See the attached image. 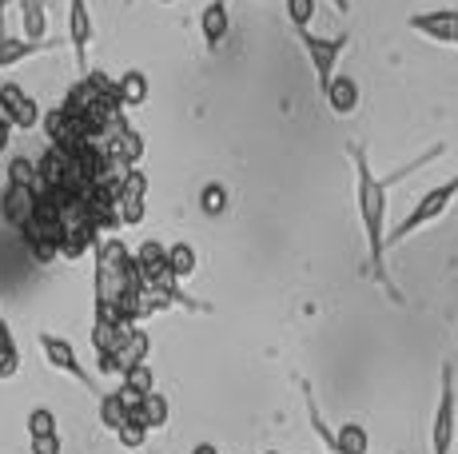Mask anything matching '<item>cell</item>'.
<instances>
[{"label": "cell", "instance_id": "obj_1", "mask_svg": "<svg viewBox=\"0 0 458 454\" xmlns=\"http://www.w3.org/2000/svg\"><path fill=\"white\" fill-rule=\"evenodd\" d=\"M347 156H351V164H355V207H359V223H363V235H367V267H371L375 283L383 287L394 303H403V291L394 287L391 272H386V235H391L386 231V204H391L394 183H403L407 176L427 168V164H435L438 156H446V144H430L427 152L415 156L411 164H403L391 176H375L363 144H347Z\"/></svg>", "mask_w": 458, "mask_h": 454}, {"label": "cell", "instance_id": "obj_2", "mask_svg": "<svg viewBox=\"0 0 458 454\" xmlns=\"http://www.w3.org/2000/svg\"><path fill=\"white\" fill-rule=\"evenodd\" d=\"M144 283L136 267V256L124 240H100L96 248V307H116L128 291Z\"/></svg>", "mask_w": 458, "mask_h": 454}, {"label": "cell", "instance_id": "obj_3", "mask_svg": "<svg viewBox=\"0 0 458 454\" xmlns=\"http://www.w3.org/2000/svg\"><path fill=\"white\" fill-rule=\"evenodd\" d=\"M454 199H458V176H451L446 183H435L430 191H422L419 204L411 207V212L391 227V235H386V248H399V243H407L415 231H422V227H430L435 220H443V215L451 212Z\"/></svg>", "mask_w": 458, "mask_h": 454}, {"label": "cell", "instance_id": "obj_4", "mask_svg": "<svg viewBox=\"0 0 458 454\" xmlns=\"http://www.w3.org/2000/svg\"><path fill=\"white\" fill-rule=\"evenodd\" d=\"M438 407H435V423H430V454H451L458 439V395H454V366L443 363L438 374Z\"/></svg>", "mask_w": 458, "mask_h": 454}, {"label": "cell", "instance_id": "obj_5", "mask_svg": "<svg viewBox=\"0 0 458 454\" xmlns=\"http://www.w3.org/2000/svg\"><path fill=\"white\" fill-rule=\"evenodd\" d=\"M299 45H303L307 60H311V72H315V84L319 92H327V84L339 76V60L351 45V32H339V37H319V32H299Z\"/></svg>", "mask_w": 458, "mask_h": 454}, {"label": "cell", "instance_id": "obj_6", "mask_svg": "<svg viewBox=\"0 0 458 454\" xmlns=\"http://www.w3.org/2000/svg\"><path fill=\"white\" fill-rule=\"evenodd\" d=\"M37 343H40V351H44V359H48V366H56L60 374H68V379H76L81 387H88L96 399L104 395L100 391V383H96V374L88 371V366L81 363V355H76V347L68 343L64 335H52V331H40L37 335Z\"/></svg>", "mask_w": 458, "mask_h": 454}, {"label": "cell", "instance_id": "obj_7", "mask_svg": "<svg viewBox=\"0 0 458 454\" xmlns=\"http://www.w3.org/2000/svg\"><path fill=\"white\" fill-rule=\"evenodd\" d=\"M40 212V191L37 188H21V183H8L4 196H0V220L13 231H24Z\"/></svg>", "mask_w": 458, "mask_h": 454}, {"label": "cell", "instance_id": "obj_8", "mask_svg": "<svg viewBox=\"0 0 458 454\" xmlns=\"http://www.w3.org/2000/svg\"><path fill=\"white\" fill-rule=\"evenodd\" d=\"M68 40H72V56L81 76H88V48L96 40V24L88 13V0H68Z\"/></svg>", "mask_w": 458, "mask_h": 454}, {"label": "cell", "instance_id": "obj_9", "mask_svg": "<svg viewBox=\"0 0 458 454\" xmlns=\"http://www.w3.org/2000/svg\"><path fill=\"white\" fill-rule=\"evenodd\" d=\"M407 29H415L427 40H438V45H458V8L415 13V16H407Z\"/></svg>", "mask_w": 458, "mask_h": 454}, {"label": "cell", "instance_id": "obj_10", "mask_svg": "<svg viewBox=\"0 0 458 454\" xmlns=\"http://www.w3.org/2000/svg\"><path fill=\"white\" fill-rule=\"evenodd\" d=\"M144 199H148V176L140 168H131L124 176V183H120V196H116L120 227H136L144 220Z\"/></svg>", "mask_w": 458, "mask_h": 454}, {"label": "cell", "instance_id": "obj_11", "mask_svg": "<svg viewBox=\"0 0 458 454\" xmlns=\"http://www.w3.org/2000/svg\"><path fill=\"white\" fill-rule=\"evenodd\" d=\"M52 48H56V40H52V37H44V40L4 37V40H0V72L24 64V60H32V56H44V52H52Z\"/></svg>", "mask_w": 458, "mask_h": 454}, {"label": "cell", "instance_id": "obj_12", "mask_svg": "<svg viewBox=\"0 0 458 454\" xmlns=\"http://www.w3.org/2000/svg\"><path fill=\"white\" fill-rule=\"evenodd\" d=\"M227 29H232V8L227 0H211L199 16V32H204V45L208 48H219L227 40Z\"/></svg>", "mask_w": 458, "mask_h": 454}, {"label": "cell", "instance_id": "obj_13", "mask_svg": "<svg viewBox=\"0 0 458 454\" xmlns=\"http://www.w3.org/2000/svg\"><path fill=\"white\" fill-rule=\"evenodd\" d=\"M323 100H327V108L335 112V116H355L359 108V84L351 80V76H335V80L327 84V92H323Z\"/></svg>", "mask_w": 458, "mask_h": 454}, {"label": "cell", "instance_id": "obj_14", "mask_svg": "<svg viewBox=\"0 0 458 454\" xmlns=\"http://www.w3.org/2000/svg\"><path fill=\"white\" fill-rule=\"evenodd\" d=\"M100 144L108 147L112 156H120V160H124L128 168H136V164H140V156H144V136H140L136 128H128V124H124V128H116V132H112V136H104Z\"/></svg>", "mask_w": 458, "mask_h": 454}, {"label": "cell", "instance_id": "obj_15", "mask_svg": "<svg viewBox=\"0 0 458 454\" xmlns=\"http://www.w3.org/2000/svg\"><path fill=\"white\" fill-rule=\"evenodd\" d=\"M88 248H100V227L84 223V227H64V240H60V259H84Z\"/></svg>", "mask_w": 458, "mask_h": 454}, {"label": "cell", "instance_id": "obj_16", "mask_svg": "<svg viewBox=\"0 0 458 454\" xmlns=\"http://www.w3.org/2000/svg\"><path fill=\"white\" fill-rule=\"evenodd\" d=\"M116 92H120V100H124V108H140V104H148V96H152V80H148L140 68H128L116 80Z\"/></svg>", "mask_w": 458, "mask_h": 454}, {"label": "cell", "instance_id": "obj_17", "mask_svg": "<svg viewBox=\"0 0 458 454\" xmlns=\"http://www.w3.org/2000/svg\"><path fill=\"white\" fill-rule=\"evenodd\" d=\"M167 267H172V275L180 279V283H188L191 275L199 272V256H196V248L191 243H167Z\"/></svg>", "mask_w": 458, "mask_h": 454}, {"label": "cell", "instance_id": "obj_18", "mask_svg": "<svg viewBox=\"0 0 458 454\" xmlns=\"http://www.w3.org/2000/svg\"><path fill=\"white\" fill-rule=\"evenodd\" d=\"M116 355H120V363H124V371H128V366H136V363H148V355H152V335H148V331L136 323V327L128 331V339L120 343Z\"/></svg>", "mask_w": 458, "mask_h": 454}, {"label": "cell", "instance_id": "obj_19", "mask_svg": "<svg viewBox=\"0 0 458 454\" xmlns=\"http://www.w3.org/2000/svg\"><path fill=\"white\" fill-rule=\"evenodd\" d=\"M136 267H140V279H148L152 272H160V267H167V243L164 240H144L136 251Z\"/></svg>", "mask_w": 458, "mask_h": 454}, {"label": "cell", "instance_id": "obj_20", "mask_svg": "<svg viewBox=\"0 0 458 454\" xmlns=\"http://www.w3.org/2000/svg\"><path fill=\"white\" fill-rule=\"evenodd\" d=\"M128 407H124V399H120V391H104L100 395V423H104V431H112L116 434L120 426L128 423Z\"/></svg>", "mask_w": 458, "mask_h": 454}, {"label": "cell", "instance_id": "obj_21", "mask_svg": "<svg viewBox=\"0 0 458 454\" xmlns=\"http://www.w3.org/2000/svg\"><path fill=\"white\" fill-rule=\"evenodd\" d=\"M335 434H339L335 454H371V439H367V431L359 423H343Z\"/></svg>", "mask_w": 458, "mask_h": 454}, {"label": "cell", "instance_id": "obj_22", "mask_svg": "<svg viewBox=\"0 0 458 454\" xmlns=\"http://www.w3.org/2000/svg\"><path fill=\"white\" fill-rule=\"evenodd\" d=\"M140 418L148 423V431H164L167 418H172L167 395H160V391H148V399H144V410H140Z\"/></svg>", "mask_w": 458, "mask_h": 454}, {"label": "cell", "instance_id": "obj_23", "mask_svg": "<svg viewBox=\"0 0 458 454\" xmlns=\"http://www.w3.org/2000/svg\"><path fill=\"white\" fill-rule=\"evenodd\" d=\"M199 212L208 215V220H219V215H227V188L224 183H204L199 188Z\"/></svg>", "mask_w": 458, "mask_h": 454}, {"label": "cell", "instance_id": "obj_24", "mask_svg": "<svg viewBox=\"0 0 458 454\" xmlns=\"http://www.w3.org/2000/svg\"><path fill=\"white\" fill-rule=\"evenodd\" d=\"M21 21H24V32L21 37H29V40H44L48 32H44V0H21Z\"/></svg>", "mask_w": 458, "mask_h": 454}, {"label": "cell", "instance_id": "obj_25", "mask_svg": "<svg viewBox=\"0 0 458 454\" xmlns=\"http://www.w3.org/2000/svg\"><path fill=\"white\" fill-rule=\"evenodd\" d=\"M8 183H21V188H40V164L29 156H13L8 160Z\"/></svg>", "mask_w": 458, "mask_h": 454}, {"label": "cell", "instance_id": "obj_26", "mask_svg": "<svg viewBox=\"0 0 458 454\" xmlns=\"http://www.w3.org/2000/svg\"><path fill=\"white\" fill-rule=\"evenodd\" d=\"M24 96H29V92H24L16 80H4V84H0V120H8V124H13V120H16V108L24 104ZM13 128H16V124H13Z\"/></svg>", "mask_w": 458, "mask_h": 454}, {"label": "cell", "instance_id": "obj_27", "mask_svg": "<svg viewBox=\"0 0 458 454\" xmlns=\"http://www.w3.org/2000/svg\"><path fill=\"white\" fill-rule=\"evenodd\" d=\"M315 8H319V0H287V21H292L295 32H307V29H311Z\"/></svg>", "mask_w": 458, "mask_h": 454}, {"label": "cell", "instance_id": "obj_28", "mask_svg": "<svg viewBox=\"0 0 458 454\" xmlns=\"http://www.w3.org/2000/svg\"><path fill=\"white\" fill-rule=\"evenodd\" d=\"M148 434H152V431H148V423H144V418H128V423L116 431V439H120V447L140 450V447H144V442H148Z\"/></svg>", "mask_w": 458, "mask_h": 454}, {"label": "cell", "instance_id": "obj_29", "mask_svg": "<svg viewBox=\"0 0 458 454\" xmlns=\"http://www.w3.org/2000/svg\"><path fill=\"white\" fill-rule=\"evenodd\" d=\"M24 431H29V439H32V434H52V431H56V410H48V407L29 410V418H24Z\"/></svg>", "mask_w": 458, "mask_h": 454}, {"label": "cell", "instance_id": "obj_30", "mask_svg": "<svg viewBox=\"0 0 458 454\" xmlns=\"http://www.w3.org/2000/svg\"><path fill=\"white\" fill-rule=\"evenodd\" d=\"M40 120H44V108H40L37 100H32V96H24V104L16 108V120H13V124L21 128V132H32V128H40Z\"/></svg>", "mask_w": 458, "mask_h": 454}, {"label": "cell", "instance_id": "obj_31", "mask_svg": "<svg viewBox=\"0 0 458 454\" xmlns=\"http://www.w3.org/2000/svg\"><path fill=\"white\" fill-rule=\"evenodd\" d=\"M120 383H128V387H136V391H156V379H152V366L148 363H136V366H128L124 374H120Z\"/></svg>", "mask_w": 458, "mask_h": 454}, {"label": "cell", "instance_id": "obj_32", "mask_svg": "<svg viewBox=\"0 0 458 454\" xmlns=\"http://www.w3.org/2000/svg\"><path fill=\"white\" fill-rule=\"evenodd\" d=\"M29 454H64L60 431H52V434H32V439H29Z\"/></svg>", "mask_w": 458, "mask_h": 454}, {"label": "cell", "instance_id": "obj_33", "mask_svg": "<svg viewBox=\"0 0 458 454\" xmlns=\"http://www.w3.org/2000/svg\"><path fill=\"white\" fill-rule=\"evenodd\" d=\"M96 371H100L104 379H112V374H124V363H120L116 351H100L96 355Z\"/></svg>", "mask_w": 458, "mask_h": 454}, {"label": "cell", "instance_id": "obj_34", "mask_svg": "<svg viewBox=\"0 0 458 454\" xmlns=\"http://www.w3.org/2000/svg\"><path fill=\"white\" fill-rule=\"evenodd\" d=\"M16 371H21V347H8L0 351V379H13Z\"/></svg>", "mask_w": 458, "mask_h": 454}, {"label": "cell", "instance_id": "obj_35", "mask_svg": "<svg viewBox=\"0 0 458 454\" xmlns=\"http://www.w3.org/2000/svg\"><path fill=\"white\" fill-rule=\"evenodd\" d=\"M13 132H16V128L8 124V120H0V152H8V144H13Z\"/></svg>", "mask_w": 458, "mask_h": 454}, {"label": "cell", "instance_id": "obj_36", "mask_svg": "<svg viewBox=\"0 0 458 454\" xmlns=\"http://www.w3.org/2000/svg\"><path fill=\"white\" fill-rule=\"evenodd\" d=\"M8 347H16V339H13V331H8V323L0 319V351H8Z\"/></svg>", "mask_w": 458, "mask_h": 454}, {"label": "cell", "instance_id": "obj_37", "mask_svg": "<svg viewBox=\"0 0 458 454\" xmlns=\"http://www.w3.org/2000/svg\"><path fill=\"white\" fill-rule=\"evenodd\" d=\"M331 8H335L339 16H347V13H351V0H331Z\"/></svg>", "mask_w": 458, "mask_h": 454}, {"label": "cell", "instance_id": "obj_38", "mask_svg": "<svg viewBox=\"0 0 458 454\" xmlns=\"http://www.w3.org/2000/svg\"><path fill=\"white\" fill-rule=\"evenodd\" d=\"M191 454H219V450L211 447V442H196V447H191Z\"/></svg>", "mask_w": 458, "mask_h": 454}, {"label": "cell", "instance_id": "obj_39", "mask_svg": "<svg viewBox=\"0 0 458 454\" xmlns=\"http://www.w3.org/2000/svg\"><path fill=\"white\" fill-rule=\"evenodd\" d=\"M160 4H175V0H160Z\"/></svg>", "mask_w": 458, "mask_h": 454}, {"label": "cell", "instance_id": "obj_40", "mask_svg": "<svg viewBox=\"0 0 458 454\" xmlns=\"http://www.w3.org/2000/svg\"><path fill=\"white\" fill-rule=\"evenodd\" d=\"M267 454H284V450H267Z\"/></svg>", "mask_w": 458, "mask_h": 454}, {"label": "cell", "instance_id": "obj_41", "mask_svg": "<svg viewBox=\"0 0 458 454\" xmlns=\"http://www.w3.org/2000/svg\"><path fill=\"white\" fill-rule=\"evenodd\" d=\"M124 4H136V0H124Z\"/></svg>", "mask_w": 458, "mask_h": 454}]
</instances>
